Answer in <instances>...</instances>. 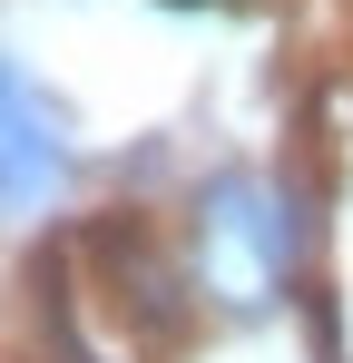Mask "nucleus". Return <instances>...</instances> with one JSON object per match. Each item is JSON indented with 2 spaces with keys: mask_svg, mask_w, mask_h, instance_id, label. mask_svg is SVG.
Here are the masks:
<instances>
[{
  "mask_svg": "<svg viewBox=\"0 0 353 363\" xmlns=\"http://www.w3.org/2000/svg\"><path fill=\"white\" fill-rule=\"evenodd\" d=\"M50 177H59V128H40L30 79H10V206H30Z\"/></svg>",
  "mask_w": 353,
  "mask_h": 363,
  "instance_id": "nucleus-1",
  "label": "nucleus"
}]
</instances>
